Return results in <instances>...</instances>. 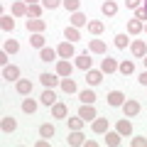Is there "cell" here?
I'll list each match as a JSON object with an SVG mask.
<instances>
[{"instance_id": "cb8c5ba5", "label": "cell", "mask_w": 147, "mask_h": 147, "mask_svg": "<svg viewBox=\"0 0 147 147\" xmlns=\"http://www.w3.org/2000/svg\"><path fill=\"white\" fill-rule=\"evenodd\" d=\"M0 30L3 32H12L15 30V17L12 15H0Z\"/></svg>"}, {"instance_id": "7c38bea8", "label": "cell", "mask_w": 147, "mask_h": 147, "mask_svg": "<svg viewBox=\"0 0 147 147\" xmlns=\"http://www.w3.org/2000/svg\"><path fill=\"white\" fill-rule=\"evenodd\" d=\"M76 66H79V69H84V71L93 69V59L88 57V52H81V54H76Z\"/></svg>"}, {"instance_id": "8992f818", "label": "cell", "mask_w": 147, "mask_h": 147, "mask_svg": "<svg viewBox=\"0 0 147 147\" xmlns=\"http://www.w3.org/2000/svg\"><path fill=\"white\" fill-rule=\"evenodd\" d=\"M71 71H74V64L69 61V59H57V74L61 76V79L71 76Z\"/></svg>"}, {"instance_id": "2e32d148", "label": "cell", "mask_w": 147, "mask_h": 147, "mask_svg": "<svg viewBox=\"0 0 147 147\" xmlns=\"http://www.w3.org/2000/svg\"><path fill=\"white\" fill-rule=\"evenodd\" d=\"M66 142H69L71 147H81V145L86 142V135H84L81 130H71V135L66 137Z\"/></svg>"}, {"instance_id": "44dd1931", "label": "cell", "mask_w": 147, "mask_h": 147, "mask_svg": "<svg viewBox=\"0 0 147 147\" xmlns=\"http://www.w3.org/2000/svg\"><path fill=\"white\" fill-rule=\"evenodd\" d=\"M15 127H17V120L12 115H5L3 120H0V130L3 132H15Z\"/></svg>"}, {"instance_id": "ab89813d", "label": "cell", "mask_w": 147, "mask_h": 147, "mask_svg": "<svg viewBox=\"0 0 147 147\" xmlns=\"http://www.w3.org/2000/svg\"><path fill=\"white\" fill-rule=\"evenodd\" d=\"M127 44H130V39H127V34H125V32L115 34V47H118V49H125Z\"/></svg>"}, {"instance_id": "6da1fadb", "label": "cell", "mask_w": 147, "mask_h": 147, "mask_svg": "<svg viewBox=\"0 0 147 147\" xmlns=\"http://www.w3.org/2000/svg\"><path fill=\"white\" fill-rule=\"evenodd\" d=\"M140 110H142V105H140V100H135V98H127L125 103H123V113H125V118H135Z\"/></svg>"}, {"instance_id": "8d00e7d4", "label": "cell", "mask_w": 147, "mask_h": 147, "mask_svg": "<svg viewBox=\"0 0 147 147\" xmlns=\"http://www.w3.org/2000/svg\"><path fill=\"white\" fill-rule=\"evenodd\" d=\"M22 110H25L27 115H32V113L37 110V100L34 98H25V100H22Z\"/></svg>"}, {"instance_id": "277c9868", "label": "cell", "mask_w": 147, "mask_h": 147, "mask_svg": "<svg viewBox=\"0 0 147 147\" xmlns=\"http://www.w3.org/2000/svg\"><path fill=\"white\" fill-rule=\"evenodd\" d=\"M39 81H42L44 88H54V86L61 84V76H59V74H49V71H44L42 76H39Z\"/></svg>"}, {"instance_id": "ac0fdd59", "label": "cell", "mask_w": 147, "mask_h": 147, "mask_svg": "<svg viewBox=\"0 0 147 147\" xmlns=\"http://www.w3.org/2000/svg\"><path fill=\"white\" fill-rule=\"evenodd\" d=\"M120 142H123V135L118 130H108V132H105V145H108V147H118Z\"/></svg>"}, {"instance_id": "30bf717a", "label": "cell", "mask_w": 147, "mask_h": 147, "mask_svg": "<svg viewBox=\"0 0 147 147\" xmlns=\"http://www.w3.org/2000/svg\"><path fill=\"white\" fill-rule=\"evenodd\" d=\"M103 76L105 74L100 71V69H88V71H86V84L88 86H98L100 81H103Z\"/></svg>"}, {"instance_id": "d6a6232c", "label": "cell", "mask_w": 147, "mask_h": 147, "mask_svg": "<svg viewBox=\"0 0 147 147\" xmlns=\"http://www.w3.org/2000/svg\"><path fill=\"white\" fill-rule=\"evenodd\" d=\"M3 49H5L7 54H17V52H20V42H17V39H5Z\"/></svg>"}, {"instance_id": "1f68e13d", "label": "cell", "mask_w": 147, "mask_h": 147, "mask_svg": "<svg viewBox=\"0 0 147 147\" xmlns=\"http://www.w3.org/2000/svg\"><path fill=\"white\" fill-rule=\"evenodd\" d=\"M42 12H44V5H39V3L27 5V17H42Z\"/></svg>"}, {"instance_id": "5b68a950", "label": "cell", "mask_w": 147, "mask_h": 147, "mask_svg": "<svg viewBox=\"0 0 147 147\" xmlns=\"http://www.w3.org/2000/svg\"><path fill=\"white\" fill-rule=\"evenodd\" d=\"M47 30V22L42 20V17H27V32H44Z\"/></svg>"}, {"instance_id": "5bb4252c", "label": "cell", "mask_w": 147, "mask_h": 147, "mask_svg": "<svg viewBox=\"0 0 147 147\" xmlns=\"http://www.w3.org/2000/svg\"><path fill=\"white\" fill-rule=\"evenodd\" d=\"M66 115H69V105H66V103H59V100H57V103L52 105V118H57V120H64Z\"/></svg>"}, {"instance_id": "836d02e7", "label": "cell", "mask_w": 147, "mask_h": 147, "mask_svg": "<svg viewBox=\"0 0 147 147\" xmlns=\"http://www.w3.org/2000/svg\"><path fill=\"white\" fill-rule=\"evenodd\" d=\"M54 132H57V127H54L52 123H42V125H39V135L42 137H54Z\"/></svg>"}, {"instance_id": "83f0119b", "label": "cell", "mask_w": 147, "mask_h": 147, "mask_svg": "<svg viewBox=\"0 0 147 147\" xmlns=\"http://www.w3.org/2000/svg\"><path fill=\"white\" fill-rule=\"evenodd\" d=\"M64 37H66L69 42H79V39H81V30H79V27H74V25H69L66 30H64Z\"/></svg>"}, {"instance_id": "c3c4849f", "label": "cell", "mask_w": 147, "mask_h": 147, "mask_svg": "<svg viewBox=\"0 0 147 147\" xmlns=\"http://www.w3.org/2000/svg\"><path fill=\"white\" fill-rule=\"evenodd\" d=\"M25 3L27 5H34V3H39V0H25Z\"/></svg>"}, {"instance_id": "d4e9b609", "label": "cell", "mask_w": 147, "mask_h": 147, "mask_svg": "<svg viewBox=\"0 0 147 147\" xmlns=\"http://www.w3.org/2000/svg\"><path fill=\"white\" fill-rule=\"evenodd\" d=\"M57 49H52V47H44V49H39V59H42V61H57Z\"/></svg>"}, {"instance_id": "74e56055", "label": "cell", "mask_w": 147, "mask_h": 147, "mask_svg": "<svg viewBox=\"0 0 147 147\" xmlns=\"http://www.w3.org/2000/svg\"><path fill=\"white\" fill-rule=\"evenodd\" d=\"M103 30H105L103 22H98V20H88V32H91V34H100Z\"/></svg>"}, {"instance_id": "7402d4cb", "label": "cell", "mask_w": 147, "mask_h": 147, "mask_svg": "<svg viewBox=\"0 0 147 147\" xmlns=\"http://www.w3.org/2000/svg\"><path fill=\"white\" fill-rule=\"evenodd\" d=\"M59 86H61V91H64L66 96H71V93H76V91H79V88H76V81H74L71 76L61 79V84H59Z\"/></svg>"}, {"instance_id": "7bdbcfd3", "label": "cell", "mask_w": 147, "mask_h": 147, "mask_svg": "<svg viewBox=\"0 0 147 147\" xmlns=\"http://www.w3.org/2000/svg\"><path fill=\"white\" fill-rule=\"evenodd\" d=\"M135 17H137V20H142V22H147V10H145V7H137Z\"/></svg>"}, {"instance_id": "60d3db41", "label": "cell", "mask_w": 147, "mask_h": 147, "mask_svg": "<svg viewBox=\"0 0 147 147\" xmlns=\"http://www.w3.org/2000/svg\"><path fill=\"white\" fill-rule=\"evenodd\" d=\"M64 0H42V5H44V10H57L59 5H61Z\"/></svg>"}, {"instance_id": "4316f807", "label": "cell", "mask_w": 147, "mask_h": 147, "mask_svg": "<svg viewBox=\"0 0 147 147\" xmlns=\"http://www.w3.org/2000/svg\"><path fill=\"white\" fill-rule=\"evenodd\" d=\"M118 71H120L123 76H132V74H135V61H130V59L120 61V64H118Z\"/></svg>"}, {"instance_id": "f907efd6", "label": "cell", "mask_w": 147, "mask_h": 147, "mask_svg": "<svg viewBox=\"0 0 147 147\" xmlns=\"http://www.w3.org/2000/svg\"><path fill=\"white\" fill-rule=\"evenodd\" d=\"M142 7H145V10H147V0H145V5H142Z\"/></svg>"}, {"instance_id": "f35d334b", "label": "cell", "mask_w": 147, "mask_h": 147, "mask_svg": "<svg viewBox=\"0 0 147 147\" xmlns=\"http://www.w3.org/2000/svg\"><path fill=\"white\" fill-rule=\"evenodd\" d=\"M61 5L66 7L69 12H79V10H81V0H64Z\"/></svg>"}, {"instance_id": "816d5d0a", "label": "cell", "mask_w": 147, "mask_h": 147, "mask_svg": "<svg viewBox=\"0 0 147 147\" xmlns=\"http://www.w3.org/2000/svg\"><path fill=\"white\" fill-rule=\"evenodd\" d=\"M145 32H147V22H145Z\"/></svg>"}, {"instance_id": "681fc988", "label": "cell", "mask_w": 147, "mask_h": 147, "mask_svg": "<svg viewBox=\"0 0 147 147\" xmlns=\"http://www.w3.org/2000/svg\"><path fill=\"white\" fill-rule=\"evenodd\" d=\"M142 61H145V69H147V54H145V57H142Z\"/></svg>"}, {"instance_id": "4fadbf2b", "label": "cell", "mask_w": 147, "mask_h": 147, "mask_svg": "<svg viewBox=\"0 0 147 147\" xmlns=\"http://www.w3.org/2000/svg\"><path fill=\"white\" fill-rule=\"evenodd\" d=\"M100 71H103V74H108V76H110V74H115V71H118V59L105 57L103 61H100Z\"/></svg>"}, {"instance_id": "ba28073f", "label": "cell", "mask_w": 147, "mask_h": 147, "mask_svg": "<svg viewBox=\"0 0 147 147\" xmlns=\"http://www.w3.org/2000/svg\"><path fill=\"white\" fill-rule=\"evenodd\" d=\"M3 79L5 81H20V66H15V64L3 66Z\"/></svg>"}, {"instance_id": "e575fe53", "label": "cell", "mask_w": 147, "mask_h": 147, "mask_svg": "<svg viewBox=\"0 0 147 147\" xmlns=\"http://www.w3.org/2000/svg\"><path fill=\"white\" fill-rule=\"evenodd\" d=\"M66 120H69V130H81V127L86 125V120H84L81 115H76V118H66Z\"/></svg>"}, {"instance_id": "d6986e66", "label": "cell", "mask_w": 147, "mask_h": 147, "mask_svg": "<svg viewBox=\"0 0 147 147\" xmlns=\"http://www.w3.org/2000/svg\"><path fill=\"white\" fill-rule=\"evenodd\" d=\"M115 130L120 132L123 137H125V135H132V123L127 120V118H120V120L115 123Z\"/></svg>"}, {"instance_id": "ffe728a7", "label": "cell", "mask_w": 147, "mask_h": 147, "mask_svg": "<svg viewBox=\"0 0 147 147\" xmlns=\"http://www.w3.org/2000/svg\"><path fill=\"white\" fill-rule=\"evenodd\" d=\"M100 12H103L105 17H115V15H118V3H113V0H105L103 5H100Z\"/></svg>"}, {"instance_id": "f546056e", "label": "cell", "mask_w": 147, "mask_h": 147, "mask_svg": "<svg viewBox=\"0 0 147 147\" xmlns=\"http://www.w3.org/2000/svg\"><path fill=\"white\" fill-rule=\"evenodd\" d=\"M71 25L74 27H79V30H81V27H84V25H88V17H86L84 15V12H71Z\"/></svg>"}, {"instance_id": "3957f363", "label": "cell", "mask_w": 147, "mask_h": 147, "mask_svg": "<svg viewBox=\"0 0 147 147\" xmlns=\"http://www.w3.org/2000/svg\"><path fill=\"white\" fill-rule=\"evenodd\" d=\"M57 54H59V59H71V57H76V49H74V42H61L57 47Z\"/></svg>"}, {"instance_id": "4dcf8cb0", "label": "cell", "mask_w": 147, "mask_h": 147, "mask_svg": "<svg viewBox=\"0 0 147 147\" xmlns=\"http://www.w3.org/2000/svg\"><path fill=\"white\" fill-rule=\"evenodd\" d=\"M88 52H93V54H105V42H103V39H91V42H88Z\"/></svg>"}, {"instance_id": "b9f144b4", "label": "cell", "mask_w": 147, "mask_h": 147, "mask_svg": "<svg viewBox=\"0 0 147 147\" xmlns=\"http://www.w3.org/2000/svg\"><path fill=\"white\" fill-rule=\"evenodd\" d=\"M132 147H147V137H132Z\"/></svg>"}, {"instance_id": "d590c367", "label": "cell", "mask_w": 147, "mask_h": 147, "mask_svg": "<svg viewBox=\"0 0 147 147\" xmlns=\"http://www.w3.org/2000/svg\"><path fill=\"white\" fill-rule=\"evenodd\" d=\"M79 98H81V103H96V93H93L91 88L79 91Z\"/></svg>"}, {"instance_id": "7a4b0ae2", "label": "cell", "mask_w": 147, "mask_h": 147, "mask_svg": "<svg viewBox=\"0 0 147 147\" xmlns=\"http://www.w3.org/2000/svg\"><path fill=\"white\" fill-rule=\"evenodd\" d=\"M79 115L84 118L86 123H93L96 118H98V113H96V108H93V103H81V108H79Z\"/></svg>"}, {"instance_id": "f6af8a7d", "label": "cell", "mask_w": 147, "mask_h": 147, "mask_svg": "<svg viewBox=\"0 0 147 147\" xmlns=\"http://www.w3.org/2000/svg\"><path fill=\"white\" fill-rule=\"evenodd\" d=\"M137 81H140V86H147V69L140 74V76H137Z\"/></svg>"}, {"instance_id": "f1b7e54d", "label": "cell", "mask_w": 147, "mask_h": 147, "mask_svg": "<svg viewBox=\"0 0 147 147\" xmlns=\"http://www.w3.org/2000/svg\"><path fill=\"white\" fill-rule=\"evenodd\" d=\"M30 44H32L34 49H44V47H47V39H44L42 32H34V34L30 37Z\"/></svg>"}, {"instance_id": "52a82bcc", "label": "cell", "mask_w": 147, "mask_h": 147, "mask_svg": "<svg viewBox=\"0 0 147 147\" xmlns=\"http://www.w3.org/2000/svg\"><path fill=\"white\" fill-rule=\"evenodd\" d=\"M130 52H132V57L142 59L147 54V42H145V39H135V42H130Z\"/></svg>"}, {"instance_id": "ee69618b", "label": "cell", "mask_w": 147, "mask_h": 147, "mask_svg": "<svg viewBox=\"0 0 147 147\" xmlns=\"http://www.w3.org/2000/svg\"><path fill=\"white\" fill-rule=\"evenodd\" d=\"M140 3H142V0H125V5L130 7V10H137V7H140Z\"/></svg>"}, {"instance_id": "9a60e30c", "label": "cell", "mask_w": 147, "mask_h": 147, "mask_svg": "<svg viewBox=\"0 0 147 147\" xmlns=\"http://www.w3.org/2000/svg\"><path fill=\"white\" fill-rule=\"evenodd\" d=\"M91 130H93L96 135H105V132H108V118H96V120L91 123Z\"/></svg>"}, {"instance_id": "9c48e42d", "label": "cell", "mask_w": 147, "mask_h": 147, "mask_svg": "<svg viewBox=\"0 0 147 147\" xmlns=\"http://www.w3.org/2000/svg\"><path fill=\"white\" fill-rule=\"evenodd\" d=\"M123 103H125V93L123 91H110L108 93V105L110 108H123Z\"/></svg>"}, {"instance_id": "603a6c76", "label": "cell", "mask_w": 147, "mask_h": 147, "mask_svg": "<svg viewBox=\"0 0 147 147\" xmlns=\"http://www.w3.org/2000/svg\"><path fill=\"white\" fill-rule=\"evenodd\" d=\"M39 100H42V105H54V103H57V93H54V88H44L42 96H39Z\"/></svg>"}, {"instance_id": "7dc6e473", "label": "cell", "mask_w": 147, "mask_h": 147, "mask_svg": "<svg viewBox=\"0 0 147 147\" xmlns=\"http://www.w3.org/2000/svg\"><path fill=\"white\" fill-rule=\"evenodd\" d=\"M84 147H98V142H96V140H86Z\"/></svg>"}, {"instance_id": "8fae6325", "label": "cell", "mask_w": 147, "mask_h": 147, "mask_svg": "<svg viewBox=\"0 0 147 147\" xmlns=\"http://www.w3.org/2000/svg\"><path fill=\"white\" fill-rule=\"evenodd\" d=\"M142 32H145V22H142V20H137V17H132V20L127 22V34L137 37V34H142Z\"/></svg>"}, {"instance_id": "e0dca14e", "label": "cell", "mask_w": 147, "mask_h": 147, "mask_svg": "<svg viewBox=\"0 0 147 147\" xmlns=\"http://www.w3.org/2000/svg\"><path fill=\"white\" fill-rule=\"evenodd\" d=\"M15 91H17L20 96H30V93H32V81H30V79L15 81Z\"/></svg>"}, {"instance_id": "bcb514c9", "label": "cell", "mask_w": 147, "mask_h": 147, "mask_svg": "<svg viewBox=\"0 0 147 147\" xmlns=\"http://www.w3.org/2000/svg\"><path fill=\"white\" fill-rule=\"evenodd\" d=\"M7 57H10V54L3 49V52H0V64H3V66H7Z\"/></svg>"}, {"instance_id": "484cf974", "label": "cell", "mask_w": 147, "mask_h": 147, "mask_svg": "<svg viewBox=\"0 0 147 147\" xmlns=\"http://www.w3.org/2000/svg\"><path fill=\"white\" fill-rule=\"evenodd\" d=\"M12 17H27V3L25 0L12 3Z\"/></svg>"}]
</instances>
